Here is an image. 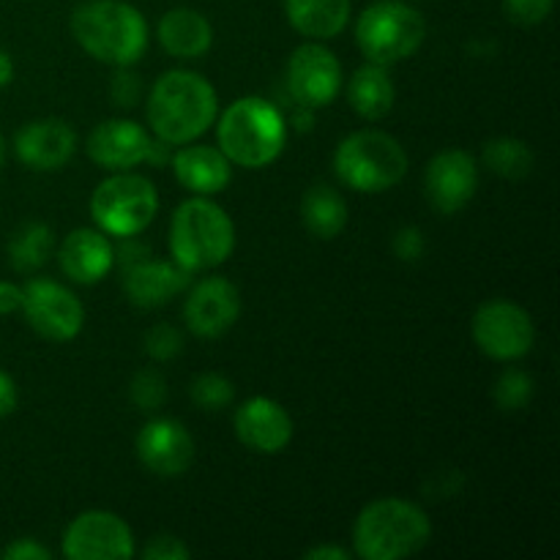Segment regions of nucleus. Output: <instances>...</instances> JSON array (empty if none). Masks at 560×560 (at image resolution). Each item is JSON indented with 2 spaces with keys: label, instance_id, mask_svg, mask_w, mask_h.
Masks as SVG:
<instances>
[{
  "label": "nucleus",
  "instance_id": "f257e3e1",
  "mask_svg": "<svg viewBox=\"0 0 560 560\" xmlns=\"http://www.w3.org/2000/svg\"><path fill=\"white\" fill-rule=\"evenodd\" d=\"M217 91L195 71L173 69L156 80L148 96V124L170 145H186L217 120Z\"/></svg>",
  "mask_w": 560,
  "mask_h": 560
},
{
  "label": "nucleus",
  "instance_id": "f03ea898",
  "mask_svg": "<svg viewBox=\"0 0 560 560\" xmlns=\"http://www.w3.org/2000/svg\"><path fill=\"white\" fill-rule=\"evenodd\" d=\"M77 44L109 66L137 63L148 47L145 16L124 0H88L71 14Z\"/></svg>",
  "mask_w": 560,
  "mask_h": 560
},
{
  "label": "nucleus",
  "instance_id": "7ed1b4c3",
  "mask_svg": "<svg viewBox=\"0 0 560 560\" xmlns=\"http://www.w3.org/2000/svg\"><path fill=\"white\" fill-rule=\"evenodd\" d=\"M430 517L416 503L383 498L359 514L353 528L355 556L364 560H399L416 556L430 541Z\"/></svg>",
  "mask_w": 560,
  "mask_h": 560
},
{
  "label": "nucleus",
  "instance_id": "20e7f679",
  "mask_svg": "<svg viewBox=\"0 0 560 560\" xmlns=\"http://www.w3.org/2000/svg\"><path fill=\"white\" fill-rule=\"evenodd\" d=\"M235 228L228 213L208 197L180 202L170 224V252L189 273L217 268L233 255Z\"/></svg>",
  "mask_w": 560,
  "mask_h": 560
},
{
  "label": "nucleus",
  "instance_id": "39448f33",
  "mask_svg": "<svg viewBox=\"0 0 560 560\" xmlns=\"http://www.w3.org/2000/svg\"><path fill=\"white\" fill-rule=\"evenodd\" d=\"M288 126L266 98L246 96L224 109L219 120V151L241 167H266L282 153Z\"/></svg>",
  "mask_w": 560,
  "mask_h": 560
},
{
  "label": "nucleus",
  "instance_id": "423d86ee",
  "mask_svg": "<svg viewBox=\"0 0 560 560\" xmlns=\"http://www.w3.org/2000/svg\"><path fill=\"white\" fill-rule=\"evenodd\" d=\"M334 170L350 189L377 195L405 178L408 153L386 131H355L348 140L339 142L337 153H334Z\"/></svg>",
  "mask_w": 560,
  "mask_h": 560
},
{
  "label": "nucleus",
  "instance_id": "0eeeda50",
  "mask_svg": "<svg viewBox=\"0 0 560 560\" xmlns=\"http://www.w3.org/2000/svg\"><path fill=\"white\" fill-rule=\"evenodd\" d=\"M424 36V16L402 0H377L355 22V42L370 63L377 66L397 63L416 55Z\"/></svg>",
  "mask_w": 560,
  "mask_h": 560
},
{
  "label": "nucleus",
  "instance_id": "6e6552de",
  "mask_svg": "<svg viewBox=\"0 0 560 560\" xmlns=\"http://www.w3.org/2000/svg\"><path fill=\"white\" fill-rule=\"evenodd\" d=\"M159 211V195L142 175L118 173L102 180L91 197L93 222L102 233L131 238L153 222Z\"/></svg>",
  "mask_w": 560,
  "mask_h": 560
},
{
  "label": "nucleus",
  "instance_id": "1a4fd4ad",
  "mask_svg": "<svg viewBox=\"0 0 560 560\" xmlns=\"http://www.w3.org/2000/svg\"><path fill=\"white\" fill-rule=\"evenodd\" d=\"M22 312L36 334L52 342H69L85 323L80 299L52 279H31L22 288Z\"/></svg>",
  "mask_w": 560,
  "mask_h": 560
},
{
  "label": "nucleus",
  "instance_id": "9d476101",
  "mask_svg": "<svg viewBox=\"0 0 560 560\" xmlns=\"http://www.w3.org/2000/svg\"><path fill=\"white\" fill-rule=\"evenodd\" d=\"M474 339L490 359L517 361L534 348L536 328L523 306L512 301H487L474 315Z\"/></svg>",
  "mask_w": 560,
  "mask_h": 560
},
{
  "label": "nucleus",
  "instance_id": "9b49d317",
  "mask_svg": "<svg viewBox=\"0 0 560 560\" xmlns=\"http://www.w3.org/2000/svg\"><path fill=\"white\" fill-rule=\"evenodd\" d=\"M63 556L71 560H129L135 536L113 512H85L66 528Z\"/></svg>",
  "mask_w": 560,
  "mask_h": 560
},
{
  "label": "nucleus",
  "instance_id": "f8f14e48",
  "mask_svg": "<svg viewBox=\"0 0 560 560\" xmlns=\"http://www.w3.org/2000/svg\"><path fill=\"white\" fill-rule=\"evenodd\" d=\"M288 88L299 107H326L342 88V66L323 44H301L290 55Z\"/></svg>",
  "mask_w": 560,
  "mask_h": 560
},
{
  "label": "nucleus",
  "instance_id": "ddd939ff",
  "mask_svg": "<svg viewBox=\"0 0 560 560\" xmlns=\"http://www.w3.org/2000/svg\"><path fill=\"white\" fill-rule=\"evenodd\" d=\"M241 312L238 290L222 277H208L191 288L186 299L184 317L191 334L202 339H217L235 326Z\"/></svg>",
  "mask_w": 560,
  "mask_h": 560
},
{
  "label": "nucleus",
  "instance_id": "4468645a",
  "mask_svg": "<svg viewBox=\"0 0 560 560\" xmlns=\"http://www.w3.org/2000/svg\"><path fill=\"white\" fill-rule=\"evenodd\" d=\"M137 457L151 474L173 479L180 476L195 459V441L189 430L175 419H156L137 435Z\"/></svg>",
  "mask_w": 560,
  "mask_h": 560
},
{
  "label": "nucleus",
  "instance_id": "2eb2a0df",
  "mask_svg": "<svg viewBox=\"0 0 560 560\" xmlns=\"http://www.w3.org/2000/svg\"><path fill=\"white\" fill-rule=\"evenodd\" d=\"M476 184H479V170L474 156L465 151L438 153L424 175L427 197L441 213L463 211L476 195Z\"/></svg>",
  "mask_w": 560,
  "mask_h": 560
},
{
  "label": "nucleus",
  "instance_id": "dca6fc26",
  "mask_svg": "<svg viewBox=\"0 0 560 560\" xmlns=\"http://www.w3.org/2000/svg\"><path fill=\"white\" fill-rule=\"evenodd\" d=\"M151 137L135 120L113 118L107 124H98L88 137V156L104 170L124 173V170L137 167L151 156Z\"/></svg>",
  "mask_w": 560,
  "mask_h": 560
},
{
  "label": "nucleus",
  "instance_id": "f3484780",
  "mask_svg": "<svg viewBox=\"0 0 560 560\" xmlns=\"http://www.w3.org/2000/svg\"><path fill=\"white\" fill-rule=\"evenodd\" d=\"M77 135L66 120L44 118L22 126L16 131L14 151L22 164L38 173H52L60 170L71 156H74Z\"/></svg>",
  "mask_w": 560,
  "mask_h": 560
},
{
  "label": "nucleus",
  "instance_id": "a211bd4d",
  "mask_svg": "<svg viewBox=\"0 0 560 560\" xmlns=\"http://www.w3.org/2000/svg\"><path fill=\"white\" fill-rule=\"evenodd\" d=\"M233 424L238 441L260 454H279L293 438V421L288 410L268 397L246 399L235 410Z\"/></svg>",
  "mask_w": 560,
  "mask_h": 560
},
{
  "label": "nucleus",
  "instance_id": "6ab92c4d",
  "mask_svg": "<svg viewBox=\"0 0 560 560\" xmlns=\"http://www.w3.org/2000/svg\"><path fill=\"white\" fill-rule=\"evenodd\" d=\"M189 284V271L180 268L178 262H164V260H140L129 262L124 271V290L129 301L142 310H156L173 301L175 295L184 293Z\"/></svg>",
  "mask_w": 560,
  "mask_h": 560
},
{
  "label": "nucleus",
  "instance_id": "aec40b11",
  "mask_svg": "<svg viewBox=\"0 0 560 560\" xmlns=\"http://www.w3.org/2000/svg\"><path fill=\"white\" fill-rule=\"evenodd\" d=\"M60 268L71 282L96 284L109 273L115 262L113 244L102 230H71L58 252Z\"/></svg>",
  "mask_w": 560,
  "mask_h": 560
},
{
  "label": "nucleus",
  "instance_id": "412c9836",
  "mask_svg": "<svg viewBox=\"0 0 560 560\" xmlns=\"http://www.w3.org/2000/svg\"><path fill=\"white\" fill-rule=\"evenodd\" d=\"M173 170L175 178L200 197L219 195V191L228 189L230 178H233L230 159L211 145L180 148L173 159Z\"/></svg>",
  "mask_w": 560,
  "mask_h": 560
},
{
  "label": "nucleus",
  "instance_id": "4be33fe9",
  "mask_svg": "<svg viewBox=\"0 0 560 560\" xmlns=\"http://www.w3.org/2000/svg\"><path fill=\"white\" fill-rule=\"evenodd\" d=\"M159 44L167 49L173 58H200L211 49L213 27L200 11L195 9H173L159 22Z\"/></svg>",
  "mask_w": 560,
  "mask_h": 560
},
{
  "label": "nucleus",
  "instance_id": "5701e85b",
  "mask_svg": "<svg viewBox=\"0 0 560 560\" xmlns=\"http://www.w3.org/2000/svg\"><path fill=\"white\" fill-rule=\"evenodd\" d=\"M284 14L301 36L323 42L339 36L348 25L350 0H284Z\"/></svg>",
  "mask_w": 560,
  "mask_h": 560
},
{
  "label": "nucleus",
  "instance_id": "b1692460",
  "mask_svg": "<svg viewBox=\"0 0 560 560\" xmlns=\"http://www.w3.org/2000/svg\"><path fill=\"white\" fill-rule=\"evenodd\" d=\"M348 102L361 118L381 120L394 107V85L386 69L377 63L361 66L348 85Z\"/></svg>",
  "mask_w": 560,
  "mask_h": 560
},
{
  "label": "nucleus",
  "instance_id": "393cba45",
  "mask_svg": "<svg viewBox=\"0 0 560 560\" xmlns=\"http://www.w3.org/2000/svg\"><path fill=\"white\" fill-rule=\"evenodd\" d=\"M301 219L315 238H337L348 224V206L331 186H312L301 200Z\"/></svg>",
  "mask_w": 560,
  "mask_h": 560
},
{
  "label": "nucleus",
  "instance_id": "a878e982",
  "mask_svg": "<svg viewBox=\"0 0 560 560\" xmlns=\"http://www.w3.org/2000/svg\"><path fill=\"white\" fill-rule=\"evenodd\" d=\"M52 246H55V238H52V230H49L47 224L27 222L11 235L9 260L20 273L38 271V268L49 260V255H52Z\"/></svg>",
  "mask_w": 560,
  "mask_h": 560
},
{
  "label": "nucleus",
  "instance_id": "bb28decb",
  "mask_svg": "<svg viewBox=\"0 0 560 560\" xmlns=\"http://www.w3.org/2000/svg\"><path fill=\"white\" fill-rule=\"evenodd\" d=\"M485 164L495 175L509 180L525 178V175L534 170V153L525 145L523 140H514V137H501V140L487 142L485 148Z\"/></svg>",
  "mask_w": 560,
  "mask_h": 560
},
{
  "label": "nucleus",
  "instance_id": "cd10ccee",
  "mask_svg": "<svg viewBox=\"0 0 560 560\" xmlns=\"http://www.w3.org/2000/svg\"><path fill=\"white\" fill-rule=\"evenodd\" d=\"M189 394H191V402H195L200 410H222L233 402L235 388L233 383H230L224 375H219V372H206V375L195 377Z\"/></svg>",
  "mask_w": 560,
  "mask_h": 560
},
{
  "label": "nucleus",
  "instance_id": "c85d7f7f",
  "mask_svg": "<svg viewBox=\"0 0 560 560\" xmlns=\"http://www.w3.org/2000/svg\"><path fill=\"white\" fill-rule=\"evenodd\" d=\"M495 402L501 405V410H523L525 405L534 399V381H530L528 372L523 370H506L495 383V392H492Z\"/></svg>",
  "mask_w": 560,
  "mask_h": 560
},
{
  "label": "nucleus",
  "instance_id": "c756f323",
  "mask_svg": "<svg viewBox=\"0 0 560 560\" xmlns=\"http://www.w3.org/2000/svg\"><path fill=\"white\" fill-rule=\"evenodd\" d=\"M131 402L140 410H156L167 399V383L156 370H140L131 381Z\"/></svg>",
  "mask_w": 560,
  "mask_h": 560
},
{
  "label": "nucleus",
  "instance_id": "7c9ffc66",
  "mask_svg": "<svg viewBox=\"0 0 560 560\" xmlns=\"http://www.w3.org/2000/svg\"><path fill=\"white\" fill-rule=\"evenodd\" d=\"M184 350V337L175 326H153L151 331L145 334V353L156 361H170Z\"/></svg>",
  "mask_w": 560,
  "mask_h": 560
},
{
  "label": "nucleus",
  "instance_id": "2f4dec72",
  "mask_svg": "<svg viewBox=\"0 0 560 560\" xmlns=\"http://www.w3.org/2000/svg\"><path fill=\"white\" fill-rule=\"evenodd\" d=\"M556 0H503L506 14L520 25H539L550 16Z\"/></svg>",
  "mask_w": 560,
  "mask_h": 560
},
{
  "label": "nucleus",
  "instance_id": "473e14b6",
  "mask_svg": "<svg viewBox=\"0 0 560 560\" xmlns=\"http://www.w3.org/2000/svg\"><path fill=\"white\" fill-rule=\"evenodd\" d=\"M189 556V547L180 539H175V536H156V539H151V545L142 550V558L145 560H186Z\"/></svg>",
  "mask_w": 560,
  "mask_h": 560
},
{
  "label": "nucleus",
  "instance_id": "72a5a7b5",
  "mask_svg": "<svg viewBox=\"0 0 560 560\" xmlns=\"http://www.w3.org/2000/svg\"><path fill=\"white\" fill-rule=\"evenodd\" d=\"M394 255L405 262H413L424 255V235L419 228H402L394 235Z\"/></svg>",
  "mask_w": 560,
  "mask_h": 560
},
{
  "label": "nucleus",
  "instance_id": "f704fd0d",
  "mask_svg": "<svg viewBox=\"0 0 560 560\" xmlns=\"http://www.w3.org/2000/svg\"><path fill=\"white\" fill-rule=\"evenodd\" d=\"M0 558L3 560H49L52 558V552L33 539H16V541H11L3 552H0Z\"/></svg>",
  "mask_w": 560,
  "mask_h": 560
},
{
  "label": "nucleus",
  "instance_id": "c9c22d12",
  "mask_svg": "<svg viewBox=\"0 0 560 560\" xmlns=\"http://www.w3.org/2000/svg\"><path fill=\"white\" fill-rule=\"evenodd\" d=\"M137 96H140V82H137V77L129 74V71H120L113 82L115 104H120V107H131V104L137 102Z\"/></svg>",
  "mask_w": 560,
  "mask_h": 560
},
{
  "label": "nucleus",
  "instance_id": "e433bc0d",
  "mask_svg": "<svg viewBox=\"0 0 560 560\" xmlns=\"http://www.w3.org/2000/svg\"><path fill=\"white\" fill-rule=\"evenodd\" d=\"M16 399H20V394H16L14 381H11L5 372H0V419H5V416L14 413Z\"/></svg>",
  "mask_w": 560,
  "mask_h": 560
},
{
  "label": "nucleus",
  "instance_id": "4c0bfd02",
  "mask_svg": "<svg viewBox=\"0 0 560 560\" xmlns=\"http://www.w3.org/2000/svg\"><path fill=\"white\" fill-rule=\"evenodd\" d=\"M22 306V288L11 282H0V315H11Z\"/></svg>",
  "mask_w": 560,
  "mask_h": 560
},
{
  "label": "nucleus",
  "instance_id": "58836bf2",
  "mask_svg": "<svg viewBox=\"0 0 560 560\" xmlns=\"http://www.w3.org/2000/svg\"><path fill=\"white\" fill-rule=\"evenodd\" d=\"M304 558L306 560H348L350 556L342 550V547H326V545H323V547H315V550L306 552Z\"/></svg>",
  "mask_w": 560,
  "mask_h": 560
},
{
  "label": "nucleus",
  "instance_id": "ea45409f",
  "mask_svg": "<svg viewBox=\"0 0 560 560\" xmlns=\"http://www.w3.org/2000/svg\"><path fill=\"white\" fill-rule=\"evenodd\" d=\"M14 77V63H11V55L5 49H0V88H5Z\"/></svg>",
  "mask_w": 560,
  "mask_h": 560
},
{
  "label": "nucleus",
  "instance_id": "a19ab883",
  "mask_svg": "<svg viewBox=\"0 0 560 560\" xmlns=\"http://www.w3.org/2000/svg\"><path fill=\"white\" fill-rule=\"evenodd\" d=\"M3 156H5V140L0 137V164H3Z\"/></svg>",
  "mask_w": 560,
  "mask_h": 560
}]
</instances>
